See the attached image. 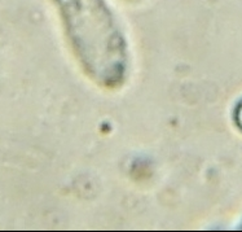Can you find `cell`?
<instances>
[{
    "label": "cell",
    "instance_id": "1",
    "mask_svg": "<svg viewBox=\"0 0 242 232\" xmlns=\"http://www.w3.org/2000/svg\"><path fill=\"white\" fill-rule=\"evenodd\" d=\"M82 69L105 88L124 82L128 53L124 34L107 0H49Z\"/></svg>",
    "mask_w": 242,
    "mask_h": 232
},
{
    "label": "cell",
    "instance_id": "2",
    "mask_svg": "<svg viewBox=\"0 0 242 232\" xmlns=\"http://www.w3.org/2000/svg\"><path fill=\"white\" fill-rule=\"evenodd\" d=\"M234 121H236V125L238 126V128L242 131V100L240 101V104L237 105V108H236Z\"/></svg>",
    "mask_w": 242,
    "mask_h": 232
},
{
    "label": "cell",
    "instance_id": "3",
    "mask_svg": "<svg viewBox=\"0 0 242 232\" xmlns=\"http://www.w3.org/2000/svg\"><path fill=\"white\" fill-rule=\"evenodd\" d=\"M127 1H136V0H127Z\"/></svg>",
    "mask_w": 242,
    "mask_h": 232
}]
</instances>
